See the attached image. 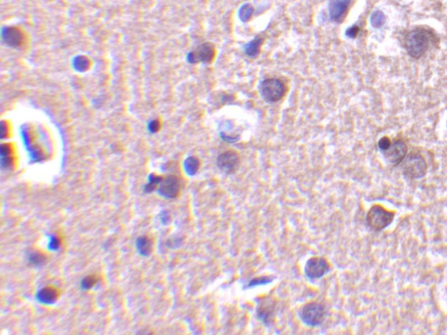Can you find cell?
I'll return each mask as SVG.
<instances>
[{"label": "cell", "mask_w": 447, "mask_h": 335, "mask_svg": "<svg viewBox=\"0 0 447 335\" xmlns=\"http://www.w3.org/2000/svg\"><path fill=\"white\" fill-rule=\"evenodd\" d=\"M430 34L425 29L416 28L407 34L404 46L408 54L414 58L422 57L430 44Z\"/></svg>", "instance_id": "cell-1"}, {"label": "cell", "mask_w": 447, "mask_h": 335, "mask_svg": "<svg viewBox=\"0 0 447 335\" xmlns=\"http://www.w3.org/2000/svg\"><path fill=\"white\" fill-rule=\"evenodd\" d=\"M395 218V212H390L381 204L373 206L366 216V222L371 229L381 230L389 226Z\"/></svg>", "instance_id": "cell-2"}, {"label": "cell", "mask_w": 447, "mask_h": 335, "mask_svg": "<svg viewBox=\"0 0 447 335\" xmlns=\"http://www.w3.org/2000/svg\"><path fill=\"white\" fill-rule=\"evenodd\" d=\"M301 320L308 326L315 328L321 326L326 318V308L324 304L318 302L312 301L308 302L301 308L300 312Z\"/></svg>", "instance_id": "cell-3"}, {"label": "cell", "mask_w": 447, "mask_h": 335, "mask_svg": "<svg viewBox=\"0 0 447 335\" xmlns=\"http://www.w3.org/2000/svg\"><path fill=\"white\" fill-rule=\"evenodd\" d=\"M287 92V86L283 80L278 78H269L263 80L260 85V94L267 102L274 103L283 98Z\"/></svg>", "instance_id": "cell-4"}, {"label": "cell", "mask_w": 447, "mask_h": 335, "mask_svg": "<svg viewBox=\"0 0 447 335\" xmlns=\"http://www.w3.org/2000/svg\"><path fill=\"white\" fill-rule=\"evenodd\" d=\"M403 171V174L410 179L423 178L426 174V161L419 153H411L404 160Z\"/></svg>", "instance_id": "cell-5"}, {"label": "cell", "mask_w": 447, "mask_h": 335, "mask_svg": "<svg viewBox=\"0 0 447 335\" xmlns=\"http://www.w3.org/2000/svg\"><path fill=\"white\" fill-rule=\"evenodd\" d=\"M330 264L328 260L321 256H313L307 260L304 272L309 280H319L328 274Z\"/></svg>", "instance_id": "cell-6"}, {"label": "cell", "mask_w": 447, "mask_h": 335, "mask_svg": "<svg viewBox=\"0 0 447 335\" xmlns=\"http://www.w3.org/2000/svg\"><path fill=\"white\" fill-rule=\"evenodd\" d=\"M240 164L238 152L234 150L224 151L217 158V166L225 174L234 173Z\"/></svg>", "instance_id": "cell-7"}, {"label": "cell", "mask_w": 447, "mask_h": 335, "mask_svg": "<svg viewBox=\"0 0 447 335\" xmlns=\"http://www.w3.org/2000/svg\"><path fill=\"white\" fill-rule=\"evenodd\" d=\"M276 309V300L271 297L263 298L257 306V317L266 326L273 322Z\"/></svg>", "instance_id": "cell-8"}, {"label": "cell", "mask_w": 447, "mask_h": 335, "mask_svg": "<svg viewBox=\"0 0 447 335\" xmlns=\"http://www.w3.org/2000/svg\"><path fill=\"white\" fill-rule=\"evenodd\" d=\"M408 152L407 145L403 140H394L389 148L383 152L386 160L390 164H399L404 160Z\"/></svg>", "instance_id": "cell-9"}, {"label": "cell", "mask_w": 447, "mask_h": 335, "mask_svg": "<svg viewBox=\"0 0 447 335\" xmlns=\"http://www.w3.org/2000/svg\"><path fill=\"white\" fill-rule=\"evenodd\" d=\"M181 180L175 176H171L161 182L159 194L167 198H177L181 192Z\"/></svg>", "instance_id": "cell-10"}, {"label": "cell", "mask_w": 447, "mask_h": 335, "mask_svg": "<svg viewBox=\"0 0 447 335\" xmlns=\"http://www.w3.org/2000/svg\"><path fill=\"white\" fill-rule=\"evenodd\" d=\"M351 0H331L329 3V16L336 23L341 22L347 15Z\"/></svg>", "instance_id": "cell-11"}, {"label": "cell", "mask_w": 447, "mask_h": 335, "mask_svg": "<svg viewBox=\"0 0 447 335\" xmlns=\"http://www.w3.org/2000/svg\"><path fill=\"white\" fill-rule=\"evenodd\" d=\"M215 55V48L211 43H205L198 48L197 51L193 52V62H202L205 63L212 62Z\"/></svg>", "instance_id": "cell-12"}, {"label": "cell", "mask_w": 447, "mask_h": 335, "mask_svg": "<svg viewBox=\"0 0 447 335\" xmlns=\"http://www.w3.org/2000/svg\"><path fill=\"white\" fill-rule=\"evenodd\" d=\"M57 291L55 288H46L38 292V300L44 304H52L57 300Z\"/></svg>", "instance_id": "cell-13"}, {"label": "cell", "mask_w": 447, "mask_h": 335, "mask_svg": "<svg viewBox=\"0 0 447 335\" xmlns=\"http://www.w3.org/2000/svg\"><path fill=\"white\" fill-rule=\"evenodd\" d=\"M262 44V40L257 38L253 40V42L246 44L245 52L249 57H256L260 54V46Z\"/></svg>", "instance_id": "cell-14"}, {"label": "cell", "mask_w": 447, "mask_h": 335, "mask_svg": "<svg viewBox=\"0 0 447 335\" xmlns=\"http://www.w3.org/2000/svg\"><path fill=\"white\" fill-rule=\"evenodd\" d=\"M137 247L139 252L143 254L144 256H147L151 252L152 244L147 236H141L138 238L137 242Z\"/></svg>", "instance_id": "cell-15"}, {"label": "cell", "mask_w": 447, "mask_h": 335, "mask_svg": "<svg viewBox=\"0 0 447 335\" xmlns=\"http://www.w3.org/2000/svg\"><path fill=\"white\" fill-rule=\"evenodd\" d=\"M385 21V17L380 10H376L375 12H373L371 17H370V23L372 24L373 28H380L382 26V24H384Z\"/></svg>", "instance_id": "cell-16"}, {"label": "cell", "mask_w": 447, "mask_h": 335, "mask_svg": "<svg viewBox=\"0 0 447 335\" xmlns=\"http://www.w3.org/2000/svg\"><path fill=\"white\" fill-rule=\"evenodd\" d=\"M253 7L251 6L248 4H246L242 6L239 10V17L243 21L249 20L250 18L252 17L253 14Z\"/></svg>", "instance_id": "cell-17"}, {"label": "cell", "mask_w": 447, "mask_h": 335, "mask_svg": "<svg viewBox=\"0 0 447 335\" xmlns=\"http://www.w3.org/2000/svg\"><path fill=\"white\" fill-rule=\"evenodd\" d=\"M198 168V159L195 158H191L187 160V164H186V170L188 173L190 174H194Z\"/></svg>", "instance_id": "cell-18"}, {"label": "cell", "mask_w": 447, "mask_h": 335, "mask_svg": "<svg viewBox=\"0 0 447 335\" xmlns=\"http://www.w3.org/2000/svg\"><path fill=\"white\" fill-rule=\"evenodd\" d=\"M391 142H392L389 140V137H382V138H381L378 142L379 148H380L382 152H384V151L387 150L389 148Z\"/></svg>", "instance_id": "cell-19"}, {"label": "cell", "mask_w": 447, "mask_h": 335, "mask_svg": "<svg viewBox=\"0 0 447 335\" xmlns=\"http://www.w3.org/2000/svg\"><path fill=\"white\" fill-rule=\"evenodd\" d=\"M96 283V278L94 276H89L82 280V286L85 289H90Z\"/></svg>", "instance_id": "cell-20"}, {"label": "cell", "mask_w": 447, "mask_h": 335, "mask_svg": "<svg viewBox=\"0 0 447 335\" xmlns=\"http://www.w3.org/2000/svg\"><path fill=\"white\" fill-rule=\"evenodd\" d=\"M359 32V28L358 26H352V28H348V31L346 32V34L348 35V37H350V38H355L356 35L358 34Z\"/></svg>", "instance_id": "cell-21"}, {"label": "cell", "mask_w": 447, "mask_h": 335, "mask_svg": "<svg viewBox=\"0 0 447 335\" xmlns=\"http://www.w3.org/2000/svg\"><path fill=\"white\" fill-rule=\"evenodd\" d=\"M266 278H256V280H254L252 281L251 283H250L249 286H258V284H266V283H268L269 280H265Z\"/></svg>", "instance_id": "cell-22"}]
</instances>
